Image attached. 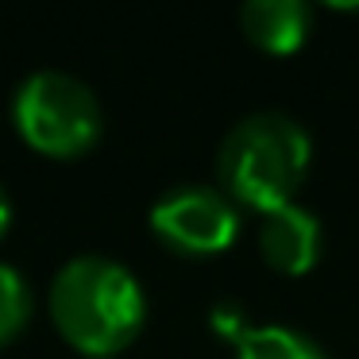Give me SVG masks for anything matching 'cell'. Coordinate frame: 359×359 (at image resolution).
Masks as SVG:
<instances>
[{
	"instance_id": "1",
	"label": "cell",
	"mask_w": 359,
	"mask_h": 359,
	"mask_svg": "<svg viewBox=\"0 0 359 359\" xmlns=\"http://www.w3.org/2000/svg\"><path fill=\"white\" fill-rule=\"evenodd\" d=\"M143 317V286L109 255H74L50 282V320L89 359L120 355L140 336Z\"/></svg>"
},
{
	"instance_id": "2",
	"label": "cell",
	"mask_w": 359,
	"mask_h": 359,
	"mask_svg": "<svg viewBox=\"0 0 359 359\" xmlns=\"http://www.w3.org/2000/svg\"><path fill=\"white\" fill-rule=\"evenodd\" d=\"M313 163V140L290 112L263 109L224 132L217 147V182L236 205L271 212L294 201Z\"/></svg>"
},
{
	"instance_id": "3",
	"label": "cell",
	"mask_w": 359,
	"mask_h": 359,
	"mask_svg": "<svg viewBox=\"0 0 359 359\" xmlns=\"http://www.w3.org/2000/svg\"><path fill=\"white\" fill-rule=\"evenodd\" d=\"M12 120L27 147L50 158H78L101 140V101L81 78L62 70H39L20 81L12 97Z\"/></svg>"
},
{
	"instance_id": "4",
	"label": "cell",
	"mask_w": 359,
	"mask_h": 359,
	"mask_svg": "<svg viewBox=\"0 0 359 359\" xmlns=\"http://www.w3.org/2000/svg\"><path fill=\"white\" fill-rule=\"evenodd\" d=\"M151 232L178 255H220L240 236V205L220 186L182 182L151 205Z\"/></svg>"
},
{
	"instance_id": "5",
	"label": "cell",
	"mask_w": 359,
	"mask_h": 359,
	"mask_svg": "<svg viewBox=\"0 0 359 359\" xmlns=\"http://www.w3.org/2000/svg\"><path fill=\"white\" fill-rule=\"evenodd\" d=\"M320 243H325L320 220L297 201L263 212V220H259V255L278 274L313 271L320 259Z\"/></svg>"
},
{
	"instance_id": "6",
	"label": "cell",
	"mask_w": 359,
	"mask_h": 359,
	"mask_svg": "<svg viewBox=\"0 0 359 359\" xmlns=\"http://www.w3.org/2000/svg\"><path fill=\"white\" fill-rule=\"evenodd\" d=\"M240 27L259 50L290 55L309 35L313 12L305 0H248L240 8Z\"/></svg>"
},
{
	"instance_id": "7",
	"label": "cell",
	"mask_w": 359,
	"mask_h": 359,
	"mask_svg": "<svg viewBox=\"0 0 359 359\" xmlns=\"http://www.w3.org/2000/svg\"><path fill=\"white\" fill-rule=\"evenodd\" d=\"M236 359H328V351L302 328L251 325L236 340Z\"/></svg>"
},
{
	"instance_id": "8",
	"label": "cell",
	"mask_w": 359,
	"mask_h": 359,
	"mask_svg": "<svg viewBox=\"0 0 359 359\" xmlns=\"http://www.w3.org/2000/svg\"><path fill=\"white\" fill-rule=\"evenodd\" d=\"M32 320V290L16 266L0 263V348L12 344Z\"/></svg>"
},
{
	"instance_id": "9",
	"label": "cell",
	"mask_w": 359,
	"mask_h": 359,
	"mask_svg": "<svg viewBox=\"0 0 359 359\" xmlns=\"http://www.w3.org/2000/svg\"><path fill=\"white\" fill-rule=\"evenodd\" d=\"M209 325L217 328L224 340H232V344L251 328L248 320H243V305L240 302H217V305H212V313H209Z\"/></svg>"
},
{
	"instance_id": "10",
	"label": "cell",
	"mask_w": 359,
	"mask_h": 359,
	"mask_svg": "<svg viewBox=\"0 0 359 359\" xmlns=\"http://www.w3.org/2000/svg\"><path fill=\"white\" fill-rule=\"evenodd\" d=\"M8 220H12V205H8V194L0 189V236L8 232Z\"/></svg>"
}]
</instances>
